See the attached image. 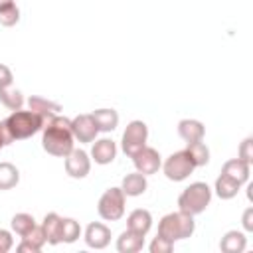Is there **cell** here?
Instances as JSON below:
<instances>
[{
  "instance_id": "obj_28",
  "label": "cell",
  "mask_w": 253,
  "mask_h": 253,
  "mask_svg": "<svg viewBox=\"0 0 253 253\" xmlns=\"http://www.w3.org/2000/svg\"><path fill=\"white\" fill-rule=\"evenodd\" d=\"M81 235V225L73 217L61 219V243H73Z\"/></svg>"
},
{
  "instance_id": "obj_23",
  "label": "cell",
  "mask_w": 253,
  "mask_h": 253,
  "mask_svg": "<svg viewBox=\"0 0 253 253\" xmlns=\"http://www.w3.org/2000/svg\"><path fill=\"white\" fill-rule=\"evenodd\" d=\"M20 182V170L12 162H0V190H12Z\"/></svg>"
},
{
  "instance_id": "obj_12",
  "label": "cell",
  "mask_w": 253,
  "mask_h": 253,
  "mask_svg": "<svg viewBox=\"0 0 253 253\" xmlns=\"http://www.w3.org/2000/svg\"><path fill=\"white\" fill-rule=\"evenodd\" d=\"M111 241V229L101 223V221H93L87 225L85 229V243L91 249H105Z\"/></svg>"
},
{
  "instance_id": "obj_19",
  "label": "cell",
  "mask_w": 253,
  "mask_h": 253,
  "mask_svg": "<svg viewBox=\"0 0 253 253\" xmlns=\"http://www.w3.org/2000/svg\"><path fill=\"white\" fill-rule=\"evenodd\" d=\"M144 247V235H138L130 229L123 231L117 239V251L119 253H138Z\"/></svg>"
},
{
  "instance_id": "obj_4",
  "label": "cell",
  "mask_w": 253,
  "mask_h": 253,
  "mask_svg": "<svg viewBox=\"0 0 253 253\" xmlns=\"http://www.w3.org/2000/svg\"><path fill=\"white\" fill-rule=\"evenodd\" d=\"M211 202V188L206 182H194L190 184L180 196H178V208L180 211H186L190 215L202 213Z\"/></svg>"
},
{
  "instance_id": "obj_22",
  "label": "cell",
  "mask_w": 253,
  "mask_h": 253,
  "mask_svg": "<svg viewBox=\"0 0 253 253\" xmlns=\"http://www.w3.org/2000/svg\"><path fill=\"white\" fill-rule=\"evenodd\" d=\"M239 188H241V184L235 182L233 178L225 176V174H219L217 180H215V186H213L217 198H221V200H231V198H235L237 192H239Z\"/></svg>"
},
{
  "instance_id": "obj_6",
  "label": "cell",
  "mask_w": 253,
  "mask_h": 253,
  "mask_svg": "<svg viewBox=\"0 0 253 253\" xmlns=\"http://www.w3.org/2000/svg\"><path fill=\"white\" fill-rule=\"evenodd\" d=\"M194 168H196V164H194V160H192V156L188 154L186 148H184V150H178V152H174V154H170V156L164 160V164H162L164 176H166L168 180H172V182H182V180H186V178L194 172Z\"/></svg>"
},
{
  "instance_id": "obj_29",
  "label": "cell",
  "mask_w": 253,
  "mask_h": 253,
  "mask_svg": "<svg viewBox=\"0 0 253 253\" xmlns=\"http://www.w3.org/2000/svg\"><path fill=\"white\" fill-rule=\"evenodd\" d=\"M148 249H150V253H170L174 249V243L164 239V237H160V235H156Z\"/></svg>"
},
{
  "instance_id": "obj_33",
  "label": "cell",
  "mask_w": 253,
  "mask_h": 253,
  "mask_svg": "<svg viewBox=\"0 0 253 253\" xmlns=\"http://www.w3.org/2000/svg\"><path fill=\"white\" fill-rule=\"evenodd\" d=\"M12 81H14V75H12L10 67H8V65H4V63H0V89L10 87V85H12Z\"/></svg>"
},
{
  "instance_id": "obj_16",
  "label": "cell",
  "mask_w": 253,
  "mask_h": 253,
  "mask_svg": "<svg viewBox=\"0 0 253 253\" xmlns=\"http://www.w3.org/2000/svg\"><path fill=\"white\" fill-rule=\"evenodd\" d=\"M148 188V182H146V176L140 174V172H132V174H126L121 182V190L126 198H134V196H142Z\"/></svg>"
},
{
  "instance_id": "obj_5",
  "label": "cell",
  "mask_w": 253,
  "mask_h": 253,
  "mask_svg": "<svg viewBox=\"0 0 253 253\" xmlns=\"http://www.w3.org/2000/svg\"><path fill=\"white\" fill-rule=\"evenodd\" d=\"M125 200L126 196L123 194L121 188H109L105 194L99 198L97 211L105 221H119L125 215Z\"/></svg>"
},
{
  "instance_id": "obj_9",
  "label": "cell",
  "mask_w": 253,
  "mask_h": 253,
  "mask_svg": "<svg viewBox=\"0 0 253 253\" xmlns=\"http://www.w3.org/2000/svg\"><path fill=\"white\" fill-rule=\"evenodd\" d=\"M91 170V158L85 150L81 148H73L67 156H65V172L67 176L75 178V180H81L89 174Z\"/></svg>"
},
{
  "instance_id": "obj_34",
  "label": "cell",
  "mask_w": 253,
  "mask_h": 253,
  "mask_svg": "<svg viewBox=\"0 0 253 253\" xmlns=\"http://www.w3.org/2000/svg\"><path fill=\"white\" fill-rule=\"evenodd\" d=\"M14 140H12V136H10V132H8V128H6V125H4V121L0 123V150L4 148V146H8V144H12Z\"/></svg>"
},
{
  "instance_id": "obj_20",
  "label": "cell",
  "mask_w": 253,
  "mask_h": 253,
  "mask_svg": "<svg viewBox=\"0 0 253 253\" xmlns=\"http://www.w3.org/2000/svg\"><path fill=\"white\" fill-rule=\"evenodd\" d=\"M245 247H247V237H245V233H241L237 229L227 231L219 241V249L223 253H243Z\"/></svg>"
},
{
  "instance_id": "obj_35",
  "label": "cell",
  "mask_w": 253,
  "mask_h": 253,
  "mask_svg": "<svg viewBox=\"0 0 253 253\" xmlns=\"http://www.w3.org/2000/svg\"><path fill=\"white\" fill-rule=\"evenodd\" d=\"M16 251H18V253H40V249H38L36 245H32L30 241H26V239L20 241V245L16 247Z\"/></svg>"
},
{
  "instance_id": "obj_27",
  "label": "cell",
  "mask_w": 253,
  "mask_h": 253,
  "mask_svg": "<svg viewBox=\"0 0 253 253\" xmlns=\"http://www.w3.org/2000/svg\"><path fill=\"white\" fill-rule=\"evenodd\" d=\"M186 150H188V154L192 156L196 168H198V166H206V164L210 162V148H208L202 140H198V142H190Z\"/></svg>"
},
{
  "instance_id": "obj_10",
  "label": "cell",
  "mask_w": 253,
  "mask_h": 253,
  "mask_svg": "<svg viewBox=\"0 0 253 253\" xmlns=\"http://www.w3.org/2000/svg\"><path fill=\"white\" fill-rule=\"evenodd\" d=\"M71 132L79 142H93L99 134V128L91 115H77L75 119H71Z\"/></svg>"
},
{
  "instance_id": "obj_8",
  "label": "cell",
  "mask_w": 253,
  "mask_h": 253,
  "mask_svg": "<svg viewBox=\"0 0 253 253\" xmlns=\"http://www.w3.org/2000/svg\"><path fill=\"white\" fill-rule=\"evenodd\" d=\"M132 162H134V168L136 172L144 174V176H150V174H156L158 168L162 166V160H160V154L156 148H150V146H142L136 154L130 156Z\"/></svg>"
},
{
  "instance_id": "obj_11",
  "label": "cell",
  "mask_w": 253,
  "mask_h": 253,
  "mask_svg": "<svg viewBox=\"0 0 253 253\" xmlns=\"http://www.w3.org/2000/svg\"><path fill=\"white\" fill-rule=\"evenodd\" d=\"M28 107H30V111H34L38 117H42L43 125H45L47 121H51L55 115L61 113V105H59V103L49 101V99H43V97H40V95H32V97L28 99Z\"/></svg>"
},
{
  "instance_id": "obj_32",
  "label": "cell",
  "mask_w": 253,
  "mask_h": 253,
  "mask_svg": "<svg viewBox=\"0 0 253 253\" xmlns=\"http://www.w3.org/2000/svg\"><path fill=\"white\" fill-rule=\"evenodd\" d=\"M14 245V237L8 229H0V253H8Z\"/></svg>"
},
{
  "instance_id": "obj_3",
  "label": "cell",
  "mask_w": 253,
  "mask_h": 253,
  "mask_svg": "<svg viewBox=\"0 0 253 253\" xmlns=\"http://www.w3.org/2000/svg\"><path fill=\"white\" fill-rule=\"evenodd\" d=\"M12 140H24L34 136L36 132H40L43 128V121L42 117H38L34 111H14L6 121H4Z\"/></svg>"
},
{
  "instance_id": "obj_7",
  "label": "cell",
  "mask_w": 253,
  "mask_h": 253,
  "mask_svg": "<svg viewBox=\"0 0 253 253\" xmlns=\"http://www.w3.org/2000/svg\"><path fill=\"white\" fill-rule=\"evenodd\" d=\"M146 140H148V126L146 123L142 121H130L123 132V138H121V146H123V152L126 156H132L136 154L142 146H146Z\"/></svg>"
},
{
  "instance_id": "obj_2",
  "label": "cell",
  "mask_w": 253,
  "mask_h": 253,
  "mask_svg": "<svg viewBox=\"0 0 253 253\" xmlns=\"http://www.w3.org/2000/svg\"><path fill=\"white\" fill-rule=\"evenodd\" d=\"M196 229V221L194 215L186 213V211H172L166 213L160 223H158V235L168 239V241H178V239H188Z\"/></svg>"
},
{
  "instance_id": "obj_26",
  "label": "cell",
  "mask_w": 253,
  "mask_h": 253,
  "mask_svg": "<svg viewBox=\"0 0 253 253\" xmlns=\"http://www.w3.org/2000/svg\"><path fill=\"white\" fill-rule=\"evenodd\" d=\"M0 103L10 111H20L24 107V95L18 89L4 87V89H0Z\"/></svg>"
},
{
  "instance_id": "obj_31",
  "label": "cell",
  "mask_w": 253,
  "mask_h": 253,
  "mask_svg": "<svg viewBox=\"0 0 253 253\" xmlns=\"http://www.w3.org/2000/svg\"><path fill=\"white\" fill-rule=\"evenodd\" d=\"M239 158L241 160H245V162H253V138L251 136H247L243 142H241V146H239Z\"/></svg>"
},
{
  "instance_id": "obj_15",
  "label": "cell",
  "mask_w": 253,
  "mask_h": 253,
  "mask_svg": "<svg viewBox=\"0 0 253 253\" xmlns=\"http://www.w3.org/2000/svg\"><path fill=\"white\" fill-rule=\"evenodd\" d=\"M91 156L97 164H111L115 158H117V144L111 140V138H101V140H95L93 142V148H91Z\"/></svg>"
},
{
  "instance_id": "obj_1",
  "label": "cell",
  "mask_w": 253,
  "mask_h": 253,
  "mask_svg": "<svg viewBox=\"0 0 253 253\" xmlns=\"http://www.w3.org/2000/svg\"><path fill=\"white\" fill-rule=\"evenodd\" d=\"M73 132H71V119L55 115L47 121L42 128V146L47 154L65 158L73 150Z\"/></svg>"
},
{
  "instance_id": "obj_36",
  "label": "cell",
  "mask_w": 253,
  "mask_h": 253,
  "mask_svg": "<svg viewBox=\"0 0 253 253\" xmlns=\"http://www.w3.org/2000/svg\"><path fill=\"white\" fill-rule=\"evenodd\" d=\"M243 227L245 231H253V208H247L243 211Z\"/></svg>"
},
{
  "instance_id": "obj_17",
  "label": "cell",
  "mask_w": 253,
  "mask_h": 253,
  "mask_svg": "<svg viewBox=\"0 0 253 253\" xmlns=\"http://www.w3.org/2000/svg\"><path fill=\"white\" fill-rule=\"evenodd\" d=\"M61 219L63 217L55 211L45 213L43 223H42V229L45 233V243H49V245H59L61 243Z\"/></svg>"
},
{
  "instance_id": "obj_24",
  "label": "cell",
  "mask_w": 253,
  "mask_h": 253,
  "mask_svg": "<svg viewBox=\"0 0 253 253\" xmlns=\"http://www.w3.org/2000/svg\"><path fill=\"white\" fill-rule=\"evenodd\" d=\"M20 22V8L14 0H0V24L12 28Z\"/></svg>"
},
{
  "instance_id": "obj_25",
  "label": "cell",
  "mask_w": 253,
  "mask_h": 253,
  "mask_svg": "<svg viewBox=\"0 0 253 253\" xmlns=\"http://www.w3.org/2000/svg\"><path fill=\"white\" fill-rule=\"evenodd\" d=\"M10 225H12V231L16 233V235H20V237H26L38 223H36V219H34V215H30V213H16L14 217H12V221H10Z\"/></svg>"
},
{
  "instance_id": "obj_18",
  "label": "cell",
  "mask_w": 253,
  "mask_h": 253,
  "mask_svg": "<svg viewBox=\"0 0 253 253\" xmlns=\"http://www.w3.org/2000/svg\"><path fill=\"white\" fill-rule=\"evenodd\" d=\"M249 162H245V160H241V158H231V160H227L223 166H221V174H225V176H229V178H233L235 182H239L241 186L249 180Z\"/></svg>"
},
{
  "instance_id": "obj_30",
  "label": "cell",
  "mask_w": 253,
  "mask_h": 253,
  "mask_svg": "<svg viewBox=\"0 0 253 253\" xmlns=\"http://www.w3.org/2000/svg\"><path fill=\"white\" fill-rule=\"evenodd\" d=\"M22 239H26V241H30L32 245H36L38 249H42L43 243H45V233H43L42 225H36V227H34L26 237H22Z\"/></svg>"
},
{
  "instance_id": "obj_14",
  "label": "cell",
  "mask_w": 253,
  "mask_h": 253,
  "mask_svg": "<svg viewBox=\"0 0 253 253\" xmlns=\"http://www.w3.org/2000/svg\"><path fill=\"white\" fill-rule=\"evenodd\" d=\"M150 227H152V213L148 210L138 208V210H132L128 213V217H126V229H130V231H134L138 235H146L150 231Z\"/></svg>"
},
{
  "instance_id": "obj_21",
  "label": "cell",
  "mask_w": 253,
  "mask_h": 253,
  "mask_svg": "<svg viewBox=\"0 0 253 253\" xmlns=\"http://www.w3.org/2000/svg\"><path fill=\"white\" fill-rule=\"evenodd\" d=\"M91 117L99 128V132H111L119 125V113L115 109H97L91 113Z\"/></svg>"
},
{
  "instance_id": "obj_13",
  "label": "cell",
  "mask_w": 253,
  "mask_h": 253,
  "mask_svg": "<svg viewBox=\"0 0 253 253\" xmlns=\"http://www.w3.org/2000/svg\"><path fill=\"white\" fill-rule=\"evenodd\" d=\"M178 134L180 138L190 144V142H198V140H204V134H206V126L204 123L196 121V119H182L178 123Z\"/></svg>"
}]
</instances>
